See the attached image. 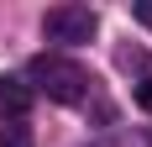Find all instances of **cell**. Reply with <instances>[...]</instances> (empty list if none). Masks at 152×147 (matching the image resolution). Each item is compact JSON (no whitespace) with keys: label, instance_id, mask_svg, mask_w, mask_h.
I'll return each mask as SVG.
<instances>
[{"label":"cell","instance_id":"277c9868","mask_svg":"<svg viewBox=\"0 0 152 147\" xmlns=\"http://www.w3.org/2000/svg\"><path fill=\"white\" fill-rule=\"evenodd\" d=\"M89 147H152V132H110V137H100Z\"/></svg>","mask_w":152,"mask_h":147},{"label":"cell","instance_id":"5b68a950","mask_svg":"<svg viewBox=\"0 0 152 147\" xmlns=\"http://www.w3.org/2000/svg\"><path fill=\"white\" fill-rule=\"evenodd\" d=\"M0 147H37V142H31V132L21 121H5V126H0Z\"/></svg>","mask_w":152,"mask_h":147},{"label":"cell","instance_id":"7a4b0ae2","mask_svg":"<svg viewBox=\"0 0 152 147\" xmlns=\"http://www.w3.org/2000/svg\"><path fill=\"white\" fill-rule=\"evenodd\" d=\"M94 26H100V16H94L89 5H53V11L42 16V37L47 42H63V47L89 42Z\"/></svg>","mask_w":152,"mask_h":147},{"label":"cell","instance_id":"6da1fadb","mask_svg":"<svg viewBox=\"0 0 152 147\" xmlns=\"http://www.w3.org/2000/svg\"><path fill=\"white\" fill-rule=\"evenodd\" d=\"M26 84H37L47 100H58V105H84V100H89V89H94V79H89L84 63L58 58V53H42V58H31ZM37 89H31V95H37Z\"/></svg>","mask_w":152,"mask_h":147},{"label":"cell","instance_id":"8992f818","mask_svg":"<svg viewBox=\"0 0 152 147\" xmlns=\"http://www.w3.org/2000/svg\"><path fill=\"white\" fill-rule=\"evenodd\" d=\"M137 105H142V110H152V74L137 84Z\"/></svg>","mask_w":152,"mask_h":147},{"label":"cell","instance_id":"52a82bcc","mask_svg":"<svg viewBox=\"0 0 152 147\" xmlns=\"http://www.w3.org/2000/svg\"><path fill=\"white\" fill-rule=\"evenodd\" d=\"M131 16H137L142 26H152V0H137V5H131Z\"/></svg>","mask_w":152,"mask_h":147},{"label":"cell","instance_id":"3957f363","mask_svg":"<svg viewBox=\"0 0 152 147\" xmlns=\"http://www.w3.org/2000/svg\"><path fill=\"white\" fill-rule=\"evenodd\" d=\"M31 100H37V95H31V84H26V79H0V116L21 121V116L31 110Z\"/></svg>","mask_w":152,"mask_h":147}]
</instances>
